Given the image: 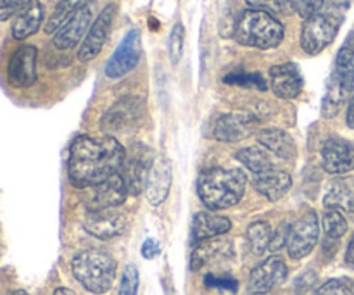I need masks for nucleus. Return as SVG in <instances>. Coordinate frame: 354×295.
Returning <instances> with one entry per match:
<instances>
[{"instance_id": "11", "label": "nucleus", "mask_w": 354, "mask_h": 295, "mask_svg": "<svg viewBox=\"0 0 354 295\" xmlns=\"http://www.w3.org/2000/svg\"><path fill=\"white\" fill-rule=\"evenodd\" d=\"M287 275H289V269H287L286 261L279 256H272L251 272L248 282V294L265 295L272 292L286 282Z\"/></svg>"}, {"instance_id": "7", "label": "nucleus", "mask_w": 354, "mask_h": 295, "mask_svg": "<svg viewBox=\"0 0 354 295\" xmlns=\"http://www.w3.org/2000/svg\"><path fill=\"white\" fill-rule=\"evenodd\" d=\"M320 237V221L315 211H308L303 218L290 227L289 238H287V252L292 259H303L313 252Z\"/></svg>"}, {"instance_id": "34", "label": "nucleus", "mask_w": 354, "mask_h": 295, "mask_svg": "<svg viewBox=\"0 0 354 295\" xmlns=\"http://www.w3.org/2000/svg\"><path fill=\"white\" fill-rule=\"evenodd\" d=\"M183 45H185V28L182 23H176L169 33L168 40V52L171 64H178L183 54Z\"/></svg>"}, {"instance_id": "19", "label": "nucleus", "mask_w": 354, "mask_h": 295, "mask_svg": "<svg viewBox=\"0 0 354 295\" xmlns=\"http://www.w3.org/2000/svg\"><path fill=\"white\" fill-rule=\"evenodd\" d=\"M142 117V104L138 99L127 97L121 99L106 116L102 117V128L106 131H121L133 126Z\"/></svg>"}, {"instance_id": "38", "label": "nucleus", "mask_w": 354, "mask_h": 295, "mask_svg": "<svg viewBox=\"0 0 354 295\" xmlns=\"http://www.w3.org/2000/svg\"><path fill=\"white\" fill-rule=\"evenodd\" d=\"M204 285L207 289H220V290H227V292H237L239 290V283L237 280L232 278L228 275H206L204 278Z\"/></svg>"}, {"instance_id": "33", "label": "nucleus", "mask_w": 354, "mask_h": 295, "mask_svg": "<svg viewBox=\"0 0 354 295\" xmlns=\"http://www.w3.org/2000/svg\"><path fill=\"white\" fill-rule=\"evenodd\" d=\"M227 85L241 86V88L266 90V82L259 73H230L223 78Z\"/></svg>"}, {"instance_id": "27", "label": "nucleus", "mask_w": 354, "mask_h": 295, "mask_svg": "<svg viewBox=\"0 0 354 295\" xmlns=\"http://www.w3.org/2000/svg\"><path fill=\"white\" fill-rule=\"evenodd\" d=\"M235 158L252 175H261V173L273 169L272 159H270L268 152L263 147H245L242 151H239Z\"/></svg>"}, {"instance_id": "17", "label": "nucleus", "mask_w": 354, "mask_h": 295, "mask_svg": "<svg viewBox=\"0 0 354 295\" xmlns=\"http://www.w3.org/2000/svg\"><path fill=\"white\" fill-rule=\"evenodd\" d=\"M173 183V168L171 161L165 155L154 158L149 171L147 183H145V196L151 206H159L168 199V193L171 190Z\"/></svg>"}, {"instance_id": "6", "label": "nucleus", "mask_w": 354, "mask_h": 295, "mask_svg": "<svg viewBox=\"0 0 354 295\" xmlns=\"http://www.w3.org/2000/svg\"><path fill=\"white\" fill-rule=\"evenodd\" d=\"M152 161H154L152 151L142 142H137L127 151V158H124L123 168H121V176L127 183L130 196H138L145 190Z\"/></svg>"}, {"instance_id": "32", "label": "nucleus", "mask_w": 354, "mask_h": 295, "mask_svg": "<svg viewBox=\"0 0 354 295\" xmlns=\"http://www.w3.org/2000/svg\"><path fill=\"white\" fill-rule=\"evenodd\" d=\"M249 9L263 10L272 16H286L294 12V0H245Z\"/></svg>"}, {"instance_id": "43", "label": "nucleus", "mask_w": 354, "mask_h": 295, "mask_svg": "<svg viewBox=\"0 0 354 295\" xmlns=\"http://www.w3.org/2000/svg\"><path fill=\"white\" fill-rule=\"evenodd\" d=\"M346 265H348L349 268L354 269V235L348 245V252H346Z\"/></svg>"}, {"instance_id": "10", "label": "nucleus", "mask_w": 354, "mask_h": 295, "mask_svg": "<svg viewBox=\"0 0 354 295\" xmlns=\"http://www.w3.org/2000/svg\"><path fill=\"white\" fill-rule=\"evenodd\" d=\"M116 3H107V6L100 10V14L95 17V21H93L92 26H90L88 33L85 35L82 45H80V61L88 62L100 54V50H102L104 45H106L107 41V37H109L111 26H113L114 17H116Z\"/></svg>"}, {"instance_id": "22", "label": "nucleus", "mask_w": 354, "mask_h": 295, "mask_svg": "<svg viewBox=\"0 0 354 295\" xmlns=\"http://www.w3.org/2000/svg\"><path fill=\"white\" fill-rule=\"evenodd\" d=\"M254 187L263 197H266L272 202H277L282 197H286L290 190L292 176L282 169H270L261 175H254Z\"/></svg>"}, {"instance_id": "39", "label": "nucleus", "mask_w": 354, "mask_h": 295, "mask_svg": "<svg viewBox=\"0 0 354 295\" xmlns=\"http://www.w3.org/2000/svg\"><path fill=\"white\" fill-rule=\"evenodd\" d=\"M31 2H35V0H0V21L16 16L21 10L26 9Z\"/></svg>"}, {"instance_id": "44", "label": "nucleus", "mask_w": 354, "mask_h": 295, "mask_svg": "<svg viewBox=\"0 0 354 295\" xmlns=\"http://www.w3.org/2000/svg\"><path fill=\"white\" fill-rule=\"evenodd\" d=\"M346 123H348L349 128H354V99L351 100L348 107V116H346Z\"/></svg>"}, {"instance_id": "31", "label": "nucleus", "mask_w": 354, "mask_h": 295, "mask_svg": "<svg viewBox=\"0 0 354 295\" xmlns=\"http://www.w3.org/2000/svg\"><path fill=\"white\" fill-rule=\"evenodd\" d=\"M322 225H324L325 235L332 238V240H337V238H341L348 231V221H346L342 211L339 209H328L325 213Z\"/></svg>"}, {"instance_id": "37", "label": "nucleus", "mask_w": 354, "mask_h": 295, "mask_svg": "<svg viewBox=\"0 0 354 295\" xmlns=\"http://www.w3.org/2000/svg\"><path fill=\"white\" fill-rule=\"evenodd\" d=\"M325 0H294V12L299 14L304 21L322 12Z\"/></svg>"}, {"instance_id": "2", "label": "nucleus", "mask_w": 354, "mask_h": 295, "mask_svg": "<svg viewBox=\"0 0 354 295\" xmlns=\"http://www.w3.org/2000/svg\"><path fill=\"white\" fill-rule=\"evenodd\" d=\"M245 185L248 178L241 169L211 168L197 180V193L207 209L221 211L241 202Z\"/></svg>"}, {"instance_id": "8", "label": "nucleus", "mask_w": 354, "mask_h": 295, "mask_svg": "<svg viewBox=\"0 0 354 295\" xmlns=\"http://www.w3.org/2000/svg\"><path fill=\"white\" fill-rule=\"evenodd\" d=\"M95 7L97 0H85L69 17L68 23L54 35V45L59 50H69V48L76 47L82 38H85L93 23V17H95Z\"/></svg>"}, {"instance_id": "12", "label": "nucleus", "mask_w": 354, "mask_h": 295, "mask_svg": "<svg viewBox=\"0 0 354 295\" xmlns=\"http://www.w3.org/2000/svg\"><path fill=\"white\" fill-rule=\"evenodd\" d=\"M142 54V41L140 33L137 30H130L127 37L123 38L114 54L106 64V76L107 78H123L130 71L137 68Z\"/></svg>"}, {"instance_id": "9", "label": "nucleus", "mask_w": 354, "mask_h": 295, "mask_svg": "<svg viewBox=\"0 0 354 295\" xmlns=\"http://www.w3.org/2000/svg\"><path fill=\"white\" fill-rule=\"evenodd\" d=\"M259 126L258 116L248 111H235L220 116L214 124V138L225 144L245 140L252 137Z\"/></svg>"}, {"instance_id": "16", "label": "nucleus", "mask_w": 354, "mask_h": 295, "mask_svg": "<svg viewBox=\"0 0 354 295\" xmlns=\"http://www.w3.org/2000/svg\"><path fill=\"white\" fill-rule=\"evenodd\" d=\"M322 166L330 175H348L354 169V144L344 138H328L322 149Z\"/></svg>"}, {"instance_id": "25", "label": "nucleus", "mask_w": 354, "mask_h": 295, "mask_svg": "<svg viewBox=\"0 0 354 295\" xmlns=\"http://www.w3.org/2000/svg\"><path fill=\"white\" fill-rule=\"evenodd\" d=\"M41 23H44V6L35 0L26 9L16 14V19L10 26V31H12V37L16 40H26L28 37L37 33Z\"/></svg>"}, {"instance_id": "28", "label": "nucleus", "mask_w": 354, "mask_h": 295, "mask_svg": "<svg viewBox=\"0 0 354 295\" xmlns=\"http://www.w3.org/2000/svg\"><path fill=\"white\" fill-rule=\"evenodd\" d=\"M245 240H248L249 249L254 256H261L270 249V242H272V228L266 221H254L249 225L248 231H245Z\"/></svg>"}, {"instance_id": "13", "label": "nucleus", "mask_w": 354, "mask_h": 295, "mask_svg": "<svg viewBox=\"0 0 354 295\" xmlns=\"http://www.w3.org/2000/svg\"><path fill=\"white\" fill-rule=\"evenodd\" d=\"M127 216L120 211H114V207L88 211L85 221H83V228L99 240H111V238L121 237L127 231Z\"/></svg>"}, {"instance_id": "14", "label": "nucleus", "mask_w": 354, "mask_h": 295, "mask_svg": "<svg viewBox=\"0 0 354 295\" xmlns=\"http://www.w3.org/2000/svg\"><path fill=\"white\" fill-rule=\"evenodd\" d=\"M38 50L33 45H21L10 55L7 64V79L14 88H30L37 82Z\"/></svg>"}, {"instance_id": "21", "label": "nucleus", "mask_w": 354, "mask_h": 295, "mask_svg": "<svg viewBox=\"0 0 354 295\" xmlns=\"http://www.w3.org/2000/svg\"><path fill=\"white\" fill-rule=\"evenodd\" d=\"M324 206L327 209L354 213V176L341 175L332 180L325 192Z\"/></svg>"}, {"instance_id": "1", "label": "nucleus", "mask_w": 354, "mask_h": 295, "mask_svg": "<svg viewBox=\"0 0 354 295\" xmlns=\"http://www.w3.org/2000/svg\"><path fill=\"white\" fill-rule=\"evenodd\" d=\"M127 151L113 137H78L69 147L68 176L76 189H90L121 173Z\"/></svg>"}, {"instance_id": "29", "label": "nucleus", "mask_w": 354, "mask_h": 295, "mask_svg": "<svg viewBox=\"0 0 354 295\" xmlns=\"http://www.w3.org/2000/svg\"><path fill=\"white\" fill-rule=\"evenodd\" d=\"M80 6H82V0H59L52 16L48 17V21L45 23V33H57V31L68 23L69 17L76 12V9H78Z\"/></svg>"}, {"instance_id": "40", "label": "nucleus", "mask_w": 354, "mask_h": 295, "mask_svg": "<svg viewBox=\"0 0 354 295\" xmlns=\"http://www.w3.org/2000/svg\"><path fill=\"white\" fill-rule=\"evenodd\" d=\"M289 231L290 228L286 227V225H282V227L279 228V230L275 231V234H272V242H270V251L277 252L280 251L282 247H286L287 245V238H289Z\"/></svg>"}, {"instance_id": "4", "label": "nucleus", "mask_w": 354, "mask_h": 295, "mask_svg": "<svg viewBox=\"0 0 354 295\" xmlns=\"http://www.w3.org/2000/svg\"><path fill=\"white\" fill-rule=\"evenodd\" d=\"M283 33V24L275 16L256 9L244 10L235 24V38L239 44L261 50L279 47Z\"/></svg>"}, {"instance_id": "23", "label": "nucleus", "mask_w": 354, "mask_h": 295, "mask_svg": "<svg viewBox=\"0 0 354 295\" xmlns=\"http://www.w3.org/2000/svg\"><path fill=\"white\" fill-rule=\"evenodd\" d=\"M232 245L230 242L221 240V238H209L196 244V249L192 252V259H190V268L194 272H199L206 265L213 261H221V259L230 258Z\"/></svg>"}, {"instance_id": "15", "label": "nucleus", "mask_w": 354, "mask_h": 295, "mask_svg": "<svg viewBox=\"0 0 354 295\" xmlns=\"http://www.w3.org/2000/svg\"><path fill=\"white\" fill-rule=\"evenodd\" d=\"M128 196L130 193H128L127 183H124L121 173H118V175L111 176L106 182L90 187V193L86 196L85 204L88 211L107 209V207L121 206Z\"/></svg>"}, {"instance_id": "35", "label": "nucleus", "mask_w": 354, "mask_h": 295, "mask_svg": "<svg viewBox=\"0 0 354 295\" xmlns=\"http://www.w3.org/2000/svg\"><path fill=\"white\" fill-rule=\"evenodd\" d=\"M317 295H354V282L351 278H332L317 290Z\"/></svg>"}, {"instance_id": "30", "label": "nucleus", "mask_w": 354, "mask_h": 295, "mask_svg": "<svg viewBox=\"0 0 354 295\" xmlns=\"http://www.w3.org/2000/svg\"><path fill=\"white\" fill-rule=\"evenodd\" d=\"M344 92L346 90L342 88L339 79L332 75L327 92H325L324 102H322V114H324V117H334L339 113L342 106V99H344Z\"/></svg>"}, {"instance_id": "36", "label": "nucleus", "mask_w": 354, "mask_h": 295, "mask_svg": "<svg viewBox=\"0 0 354 295\" xmlns=\"http://www.w3.org/2000/svg\"><path fill=\"white\" fill-rule=\"evenodd\" d=\"M138 292V269L135 265H127L123 269L120 283V295H137Z\"/></svg>"}, {"instance_id": "24", "label": "nucleus", "mask_w": 354, "mask_h": 295, "mask_svg": "<svg viewBox=\"0 0 354 295\" xmlns=\"http://www.w3.org/2000/svg\"><path fill=\"white\" fill-rule=\"evenodd\" d=\"M258 140L261 147H265L266 151L279 155V158L282 159L296 158L297 154L296 142H294V138L290 137L286 130H280V128H266V130L259 131Z\"/></svg>"}, {"instance_id": "45", "label": "nucleus", "mask_w": 354, "mask_h": 295, "mask_svg": "<svg viewBox=\"0 0 354 295\" xmlns=\"http://www.w3.org/2000/svg\"><path fill=\"white\" fill-rule=\"evenodd\" d=\"M54 295H76L73 290L66 289V287H59V289L54 290Z\"/></svg>"}, {"instance_id": "26", "label": "nucleus", "mask_w": 354, "mask_h": 295, "mask_svg": "<svg viewBox=\"0 0 354 295\" xmlns=\"http://www.w3.org/2000/svg\"><path fill=\"white\" fill-rule=\"evenodd\" d=\"M334 76L339 79L346 92L354 90V37L349 38L339 50L335 59Z\"/></svg>"}, {"instance_id": "41", "label": "nucleus", "mask_w": 354, "mask_h": 295, "mask_svg": "<svg viewBox=\"0 0 354 295\" xmlns=\"http://www.w3.org/2000/svg\"><path fill=\"white\" fill-rule=\"evenodd\" d=\"M315 280H317V275H315L313 272H306V273H303V275L299 276V278L296 280V292L297 294H304V292H308V290L311 289V287H313V283H315Z\"/></svg>"}, {"instance_id": "3", "label": "nucleus", "mask_w": 354, "mask_h": 295, "mask_svg": "<svg viewBox=\"0 0 354 295\" xmlns=\"http://www.w3.org/2000/svg\"><path fill=\"white\" fill-rule=\"evenodd\" d=\"M71 269L83 289L92 294H106L116 280V259L106 251L86 249L73 258Z\"/></svg>"}, {"instance_id": "46", "label": "nucleus", "mask_w": 354, "mask_h": 295, "mask_svg": "<svg viewBox=\"0 0 354 295\" xmlns=\"http://www.w3.org/2000/svg\"><path fill=\"white\" fill-rule=\"evenodd\" d=\"M10 295H30L28 292H24V290H16V292L14 294H10Z\"/></svg>"}, {"instance_id": "5", "label": "nucleus", "mask_w": 354, "mask_h": 295, "mask_svg": "<svg viewBox=\"0 0 354 295\" xmlns=\"http://www.w3.org/2000/svg\"><path fill=\"white\" fill-rule=\"evenodd\" d=\"M341 19L334 14H317L311 19L304 21L301 30V47L306 54L317 55L324 52L337 37Z\"/></svg>"}, {"instance_id": "20", "label": "nucleus", "mask_w": 354, "mask_h": 295, "mask_svg": "<svg viewBox=\"0 0 354 295\" xmlns=\"http://www.w3.org/2000/svg\"><path fill=\"white\" fill-rule=\"evenodd\" d=\"M232 228V221L227 216L221 214H214L211 211H203L194 216L192 223V242L194 245L199 242L209 240V238L221 237V235L228 234Z\"/></svg>"}, {"instance_id": "42", "label": "nucleus", "mask_w": 354, "mask_h": 295, "mask_svg": "<svg viewBox=\"0 0 354 295\" xmlns=\"http://www.w3.org/2000/svg\"><path fill=\"white\" fill-rule=\"evenodd\" d=\"M161 252V247H159V242L156 238H147L142 245V256L145 259H154L156 256H159Z\"/></svg>"}, {"instance_id": "18", "label": "nucleus", "mask_w": 354, "mask_h": 295, "mask_svg": "<svg viewBox=\"0 0 354 295\" xmlns=\"http://www.w3.org/2000/svg\"><path fill=\"white\" fill-rule=\"evenodd\" d=\"M270 86L277 97L290 100L301 95L304 79L296 64L286 62V64H277L270 69Z\"/></svg>"}]
</instances>
